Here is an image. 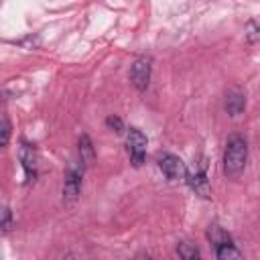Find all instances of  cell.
Masks as SVG:
<instances>
[{"label": "cell", "mask_w": 260, "mask_h": 260, "mask_svg": "<svg viewBox=\"0 0 260 260\" xmlns=\"http://www.w3.org/2000/svg\"><path fill=\"white\" fill-rule=\"evenodd\" d=\"M126 148L130 154V162L134 167H140L146 156V136L138 128H130L126 134Z\"/></svg>", "instance_id": "3"}, {"label": "cell", "mask_w": 260, "mask_h": 260, "mask_svg": "<svg viewBox=\"0 0 260 260\" xmlns=\"http://www.w3.org/2000/svg\"><path fill=\"white\" fill-rule=\"evenodd\" d=\"M187 185L199 195V197H209L211 187H209V179L205 173V165H201L199 169H195L193 173H187Z\"/></svg>", "instance_id": "7"}, {"label": "cell", "mask_w": 260, "mask_h": 260, "mask_svg": "<svg viewBox=\"0 0 260 260\" xmlns=\"http://www.w3.org/2000/svg\"><path fill=\"white\" fill-rule=\"evenodd\" d=\"M106 126L112 128L114 132H122L124 130V124H122V118L120 116H108L106 118Z\"/></svg>", "instance_id": "15"}, {"label": "cell", "mask_w": 260, "mask_h": 260, "mask_svg": "<svg viewBox=\"0 0 260 260\" xmlns=\"http://www.w3.org/2000/svg\"><path fill=\"white\" fill-rule=\"evenodd\" d=\"M8 140H10V120H8V116H2V140H0V146H8Z\"/></svg>", "instance_id": "13"}, {"label": "cell", "mask_w": 260, "mask_h": 260, "mask_svg": "<svg viewBox=\"0 0 260 260\" xmlns=\"http://www.w3.org/2000/svg\"><path fill=\"white\" fill-rule=\"evenodd\" d=\"M18 158H20V165H22L26 183L35 181L37 179V152H35V146L30 142H26V140H20Z\"/></svg>", "instance_id": "6"}, {"label": "cell", "mask_w": 260, "mask_h": 260, "mask_svg": "<svg viewBox=\"0 0 260 260\" xmlns=\"http://www.w3.org/2000/svg\"><path fill=\"white\" fill-rule=\"evenodd\" d=\"M207 240H209V242L213 244V248H215V246H219V244L230 242V240H232V236H230L221 225L213 223V225H209V228H207Z\"/></svg>", "instance_id": "12"}, {"label": "cell", "mask_w": 260, "mask_h": 260, "mask_svg": "<svg viewBox=\"0 0 260 260\" xmlns=\"http://www.w3.org/2000/svg\"><path fill=\"white\" fill-rule=\"evenodd\" d=\"M177 254H179L181 260H203L201 250L193 242H189V240H181L177 244Z\"/></svg>", "instance_id": "10"}, {"label": "cell", "mask_w": 260, "mask_h": 260, "mask_svg": "<svg viewBox=\"0 0 260 260\" xmlns=\"http://www.w3.org/2000/svg\"><path fill=\"white\" fill-rule=\"evenodd\" d=\"M223 175L228 179H238L248 162V142L240 134H232L223 148Z\"/></svg>", "instance_id": "1"}, {"label": "cell", "mask_w": 260, "mask_h": 260, "mask_svg": "<svg viewBox=\"0 0 260 260\" xmlns=\"http://www.w3.org/2000/svg\"><path fill=\"white\" fill-rule=\"evenodd\" d=\"M10 230H12V211L10 207H4L2 209V232L8 234Z\"/></svg>", "instance_id": "14"}, {"label": "cell", "mask_w": 260, "mask_h": 260, "mask_svg": "<svg viewBox=\"0 0 260 260\" xmlns=\"http://www.w3.org/2000/svg\"><path fill=\"white\" fill-rule=\"evenodd\" d=\"M158 169L162 171V175L169 179V181H181V179H187V167L185 162L173 154V152H162L158 154Z\"/></svg>", "instance_id": "4"}, {"label": "cell", "mask_w": 260, "mask_h": 260, "mask_svg": "<svg viewBox=\"0 0 260 260\" xmlns=\"http://www.w3.org/2000/svg\"><path fill=\"white\" fill-rule=\"evenodd\" d=\"M77 144H79V160H81L83 165H91L93 158H95V150H93L91 138H89L87 134H81L79 140H77Z\"/></svg>", "instance_id": "9"}, {"label": "cell", "mask_w": 260, "mask_h": 260, "mask_svg": "<svg viewBox=\"0 0 260 260\" xmlns=\"http://www.w3.org/2000/svg\"><path fill=\"white\" fill-rule=\"evenodd\" d=\"M215 258L217 260H244L242 252L236 248V244L230 240L225 244H219L215 246Z\"/></svg>", "instance_id": "11"}, {"label": "cell", "mask_w": 260, "mask_h": 260, "mask_svg": "<svg viewBox=\"0 0 260 260\" xmlns=\"http://www.w3.org/2000/svg\"><path fill=\"white\" fill-rule=\"evenodd\" d=\"M81 183H83V162H69L65 175H63V203L71 205L77 201L81 193Z\"/></svg>", "instance_id": "2"}, {"label": "cell", "mask_w": 260, "mask_h": 260, "mask_svg": "<svg viewBox=\"0 0 260 260\" xmlns=\"http://www.w3.org/2000/svg\"><path fill=\"white\" fill-rule=\"evenodd\" d=\"M223 108L230 116H240L244 110H246V95L240 91V89H230L225 93V102H223Z\"/></svg>", "instance_id": "8"}, {"label": "cell", "mask_w": 260, "mask_h": 260, "mask_svg": "<svg viewBox=\"0 0 260 260\" xmlns=\"http://www.w3.org/2000/svg\"><path fill=\"white\" fill-rule=\"evenodd\" d=\"M150 71H152V59L142 55L138 57L132 67H130V81L132 85L138 89V91H144L148 87V81H150Z\"/></svg>", "instance_id": "5"}, {"label": "cell", "mask_w": 260, "mask_h": 260, "mask_svg": "<svg viewBox=\"0 0 260 260\" xmlns=\"http://www.w3.org/2000/svg\"><path fill=\"white\" fill-rule=\"evenodd\" d=\"M134 260H154V258H152V256H148V254H138Z\"/></svg>", "instance_id": "16"}]
</instances>
